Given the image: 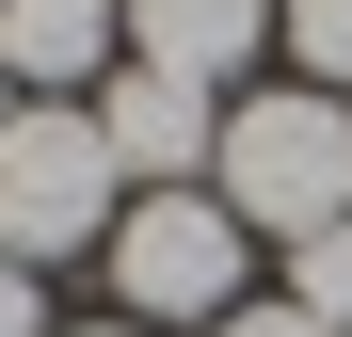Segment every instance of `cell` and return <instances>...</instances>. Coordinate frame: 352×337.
I'll list each match as a JSON object with an SVG mask.
<instances>
[{
  "label": "cell",
  "mask_w": 352,
  "mask_h": 337,
  "mask_svg": "<svg viewBox=\"0 0 352 337\" xmlns=\"http://www.w3.org/2000/svg\"><path fill=\"white\" fill-rule=\"evenodd\" d=\"M96 337H144V321H96Z\"/></svg>",
  "instance_id": "7c38bea8"
},
{
  "label": "cell",
  "mask_w": 352,
  "mask_h": 337,
  "mask_svg": "<svg viewBox=\"0 0 352 337\" xmlns=\"http://www.w3.org/2000/svg\"><path fill=\"white\" fill-rule=\"evenodd\" d=\"M288 305L352 337V225H320V241H288Z\"/></svg>",
  "instance_id": "52a82bcc"
},
{
  "label": "cell",
  "mask_w": 352,
  "mask_h": 337,
  "mask_svg": "<svg viewBox=\"0 0 352 337\" xmlns=\"http://www.w3.org/2000/svg\"><path fill=\"white\" fill-rule=\"evenodd\" d=\"M112 241V145H96V112H0V257L48 273V257H80Z\"/></svg>",
  "instance_id": "7a4b0ae2"
},
{
  "label": "cell",
  "mask_w": 352,
  "mask_h": 337,
  "mask_svg": "<svg viewBox=\"0 0 352 337\" xmlns=\"http://www.w3.org/2000/svg\"><path fill=\"white\" fill-rule=\"evenodd\" d=\"M96 145H112V177H144V193H192V177H208V145H224V112H208V81H176V65H112V96H96Z\"/></svg>",
  "instance_id": "277c9868"
},
{
  "label": "cell",
  "mask_w": 352,
  "mask_h": 337,
  "mask_svg": "<svg viewBox=\"0 0 352 337\" xmlns=\"http://www.w3.org/2000/svg\"><path fill=\"white\" fill-rule=\"evenodd\" d=\"M0 337H48V305H32V273L0 257Z\"/></svg>",
  "instance_id": "30bf717a"
},
{
  "label": "cell",
  "mask_w": 352,
  "mask_h": 337,
  "mask_svg": "<svg viewBox=\"0 0 352 337\" xmlns=\"http://www.w3.org/2000/svg\"><path fill=\"white\" fill-rule=\"evenodd\" d=\"M0 112H16V65H0Z\"/></svg>",
  "instance_id": "8fae6325"
},
{
  "label": "cell",
  "mask_w": 352,
  "mask_h": 337,
  "mask_svg": "<svg viewBox=\"0 0 352 337\" xmlns=\"http://www.w3.org/2000/svg\"><path fill=\"white\" fill-rule=\"evenodd\" d=\"M272 32L288 0H129V65H176V81H241Z\"/></svg>",
  "instance_id": "5b68a950"
},
{
  "label": "cell",
  "mask_w": 352,
  "mask_h": 337,
  "mask_svg": "<svg viewBox=\"0 0 352 337\" xmlns=\"http://www.w3.org/2000/svg\"><path fill=\"white\" fill-rule=\"evenodd\" d=\"M288 65H305L320 96L352 81V0H288Z\"/></svg>",
  "instance_id": "ba28073f"
},
{
  "label": "cell",
  "mask_w": 352,
  "mask_h": 337,
  "mask_svg": "<svg viewBox=\"0 0 352 337\" xmlns=\"http://www.w3.org/2000/svg\"><path fill=\"white\" fill-rule=\"evenodd\" d=\"M112 32H129V0H0V65H16L32 96L48 81H96Z\"/></svg>",
  "instance_id": "8992f818"
},
{
  "label": "cell",
  "mask_w": 352,
  "mask_h": 337,
  "mask_svg": "<svg viewBox=\"0 0 352 337\" xmlns=\"http://www.w3.org/2000/svg\"><path fill=\"white\" fill-rule=\"evenodd\" d=\"M241 241H256V225L224 209V193H144V209H112V289H129V321H144V337L241 321Z\"/></svg>",
  "instance_id": "3957f363"
},
{
  "label": "cell",
  "mask_w": 352,
  "mask_h": 337,
  "mask_svg": "<svg viewBox=\"0 0 352 337\" xmlns=\"http://www.w3.org/2000/svg\"><path fill=\"white\" fill-rule=\"evenodd\" d=\"M208 337H336V321H305V305H241V321H208Z\"/></svg>",
  "instance_id": "9c48e42d"
},
{
  "label": "cell",
  "mask_w": 352,
  "mask_h": 337,
  "mask_svg": "<svg viewBox=\"0 0 352 337\" xmlns=\"http://www.w3.org/2000/svg\"><path fill=\"white\" fill-rule=\"evenodd\" d=\"M208 193L241 209V225H272V241L352 225V96H320V81L241 96V112H224V145H208Z\"/></svg>",
  "instance_id": "6da1fadb"
}]
</instances>
